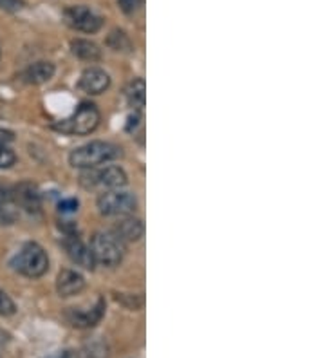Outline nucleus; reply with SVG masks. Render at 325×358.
<instances>
[{"mask_svg":"<svg viewBox=\"0 0 325 358\" xmlns=\"http://www.w3.org/2000/svg\"><path fill=\"white\" fill-rule=\"evenodd\" d=\"M17 206H22L27 212H38L40 210V194L35 187L31 185H22L13 196Z\"/></svg>","mask_w":325,"mask_h":358,"instance_id":"obj_14","label":"nucleus"},{"mask_svg":"<svg viewBox=\"0 0 325 358\" xmlns=\"http://www.w3.org/2000/svg\"><path fill=\"white\" fill-rule=\"evenodd\" d=\"M114 236L122 241L123 245L125 243H136L143 237L145 234V224L141 219L138 217H123L120 223H116L113 230Z\"/></svg>","mask_w":325,"mask_h":358,"instance_id":"obj_11","label":"nucleus"},{"mask_svg":"<svg viewBox=\"0 0 325 358\" xmlns=\"http://www.w3.org/2000/svg\"><path fill=\"white\" fill-rule=\"evenodd\" d=\"M15 313H17L15 302L11 301V297H9L4 289H0V317H11Z\"/></svg>","mask_w":325,"mask_h":358,"instance_id":"obj_20","label":"nucleus"},{"mask_svg":"<svg viewBox=\"0 0 325 358\" xmlns=\"http://www.w3.org/2000/svg\"><path fill=\"white\" fill-rule=\"evenodd\" d=\"M125 96L130 107H134V109H143L145 100H147V87H145L143 80H132V82L129 83V87H127Z\"/></svg>","mask_w":325,"mask_h":358,"instance_id":"obj_16","label":"nucleus"},{"mask_svg":"<svg viewBox=\"0 0 325 358\" xmlns=\"http://www.w3.org/2000/svg\"><path fill=\"white\" fill-rule=\"evenodd\" d=\"M18 217V206L6 188L0 187V224H11Z\"/></svg>","mask_w":325,"mask_h":358,"instance_id":"obj_15","label":"nucleus"},{"mask_svg":"<svg viewBox=\"0 0 325 358\" xmlns=\"http://www.w3.org/2000/svg\"><path fill=\"white\" fill-rule=\"evenodd\" d=\"M15 140V134L8 129L0 127V143H9V141Z\"/></svg>","mask_w":325,"mask_h":358,"instance_id":"obj_25","label":"nucleus"},{"mask_svg":"<svg viewBox=\"0 0 325 358\" xmlns=\"http://www.w3.org/2000/svg\"><path fill=\"white\" fill-rule=\"evenodd\" d=\"M24 8V0H0V9L6 11H18Z\"/></svg>","mask_w":325,"mask_h":358,"instance_id":"obj_24","label":"nucleus"},{"mask_svg":"<svg viewBox=\"0 0 325 358\" xmlns=\"http://www.w3.org/2000/svg\"><path fill=\"white\" fill-rule=\"evenodd\" d=\"M78 199L76 197H69V199H62L58 203V210H60L62 214H74V212H78Z\"/></svg>","mask_w":325,"mask_h":358,"instance_id":"obj_22","label":"nucleus"},{"mask_svg":"<svg viewBox=\"0 0 325 358\" xmlns=\"http://www.w3.org/2000/svg\"><path fill=\"white\" fill-rule=\"evenodd\" d=\"M107 357H108L107 344L101 341H92L83 348L78 358H107Z\"/></svg>","mask_w":325,"mask_h":358,"instance_id":"obj_18","label":"nucleus"},{"mask_svg":"<svg viewBox=\"0 0 325 358\" xmlns=\"http://www.w3.org/2000/svg\"><path fill=\"white\" fill-rule=\"evenodd\" d=\"M45 358H76V355L71 353V351H57V353L49 355Z\"/></svg>","mask_w":325,"mask_h":358,"instance_id":"obj_26","label":"nucleus"},{"mask_svg":"<svg viewBox=\"0 0 325 358\" xmlns=\"http://www.w3.org/2000/svg\"><path fill=\"white\" fill-rule=\"evenodd\" d=\"M91 252L96 264L114 268L123 261L125 245L113 231H96L91 241Z\"/></svg>","mask_w":325,"mask_h":358,"instance_id":"obj_3","label":"nucleus"},{"mask_svg":"<svg viewBox=\"0 0 325 358\" xmlns=\"http://www.w3.org/2000/svg\"><path fill=\"white\" fill-rule=\"evenodd\" d=\"M103 315L105 301L100 297L89 308H71V310L65 313V319H67V322H69L73 328L89 329L100 322V320L103 319Z\"/></svg>","mask_w":325,"mask_h":358,"instance_id":"obj_8","label":"nucleus"},{"mask_svg":"<svg viewBox=\"0 0 325 358\" xmlns=\"http://www.w3.org/2000/svg\"><path fill=\"white\" fill-rule=\"evenodd\" d=\"M85 172L82 174V185L87 188H105V190H120L129 183L127 172L123 171L122 166H103L98 171Z\"/></svg>","mask_w":325,"mask_h":358,"instance_id":"obj_5","label":"nucleus"},{"mask_svg":"<svg viewBox=\"0 0 325 358\" xmlns=\"http://www.w3.org/2000/svg\"><path fill=\"white\" fill-rule=\"evenodd\" d=\"M85 288V279L82 273L74 270H62L60 275L57 279V292L60 293V297H74L78 295L82 289Z\"/></svg>","mask_w":325,"mask_h":358,"instance_id":"obj_12","label":"nucleus"},{"mask_svg":"<svg viewBox=\"0 0 325 358\" xmlns=\"http://www.w3.org/2000/svg\"><path fill=\"white\" fill-rule=\"evenodd\" d=\"M108 45H110L114 51H130V48H132L129 36H127L123 31H113L110 36H108Z\"/></svg>","mask_w":325,"mask_h":358,"instance_id":"obj_19","label":"nucleus"},{"mask_svg":"<svg viewBox=\"0 0 325 358\" xmlns=\"http://www.w3.org/2000/svg\"><path fill=\"white\" fill-rule=\"evenodd\" d=\"M15 162H17V156L13 150L6 143H0V169H9L11 165H15Z\"/></svg>","mask_w":325,"mask_h":358,"instance_id":"obj_21","label":"nucleus"},{"mask_svg":"<svg viewBox=\"0 0 325 358\" xmlns=\"http://www.w3.org/2000/svg\"><path fill=\"white\" fill-rule=\"evenodd\" d=\"M55 64L51 62H35L22 73V80L31 85H42L55 76Z\"/></svg>","mask_w":325,"mask_h":358,"instance_id":"obj_13","label":"nucleus"},{"mask_svg":"<svg viewBox=\"0 0 325 358\" xmlns=\"http://www.w3.org/2000/svg\"><path fill=\"white\" fill-rule=\"evenodd\" d=\"M138 208L134 194L123 190H107L98 197V210L103 215H130Z\"/></svg>","mask_w":325,"mask_h":358,"instance_id":"obj_6","label":"nucleus"},{"mask_svg":"<svg viewBox=\"0 0 325 358\" xmlns=\"http://www.w3.org/2000/svg\"><path fill=\"white\" fill-rule=\"evenodd\" d=\"M110 85V76L100 67H89L82 73L78 82V87L85 94H101Z\"/></svg>","mask_w":325,"mask_h":358,"instance_id":"obj_10","label":"nucleus"},{"mask_svg":"<svg viewBox=\"0 0 325 358\" xmlns=\"http://www.w3.org/2000/svg\"><path fill=\"white\" fill-rule=\"evenodd\" d=\"M11 268L20 275L38 279L49 270V257L45 250L36 243H26L11 259Z\"/></svg>","mask_w":325,"mask_h":358,"instance_id":"obj_2","label":"nucleus"},{"mask_svg":"<svg viewBox=\"0 0 325 358\" xmlns=\"http://www.w3.org/2000/svg\"><path fill=\"white\" fill-rule=\"evenodd\" d=\"M141 2H143V0H117V4H120V8H122L125 13H134L136 9L141 6Z\"/></svg>","mask_w":325,"mask_h":358,"instance_id":"obj_23","label":"nucleus"},{"mask_svg":"<svg viewBox=\"0 0 325 358\" xmlns=\"http://www.w3.org/2000/svg\"><path fill=\"white\" fill-rule=\"evenodd\" d=\"M100 125V110L94 103H82L69 118L55 123V129L64 134L85 136L91 134Z\"/></svg>","mask_w":325,"mask_h":358,"instance_id":"obj_4","label":"nucleus"},{"mask_svg":"<svg viewBox=\"0 0 325 358\" xmlns=\"http://www.w3.org/2000/svg\"><path fill=\"white\" fill-rule=\"evenodd\" d=\"M64 248L74 264H78V266L85 268V270H94L96 262H94V257H92L91 246H87L85 243L80 239L76 231L65 236Z\"/></svg>","mask_w":325,"mask_h":358,"instance_id":"obj_9","label":"nucleus"},{"mask_svg":"<svg viewBox=\"0 0 325 358\" xmlns=\"http://www.w3.org/2000/svg\"><path fill=\"white\" fill-rule=\"evenodd\" d=\"M76 358H78V355H76Z\"/></svg>","mask_w":325,"mask_h":358,"instance_id":"obj_27","label":"nucleus"},{"mask_svg":"<svg viewBox=\"0 0 325 358\" xmlns=\"http://www.w3.org/2000/svg\"><path fill=\"white\" fill-rule=\"evenodd\" d=\"M120 156H122V149L116 145L108 141H91L74 149L69 156V163L74 169L89 171V169H96L103 163L117 159Z\"/></svg>","mask_w":325,"mask_h":358,"instance_id":"obj_1","label":"nucleus"},{"mask_svg":"<svg viewBox=\"0 0 325 358\" xmlns=\"http://www.w3.org/2000/svg\"><path fill=\"white\" fill-rule=\"evenodd\" d=\"M64 17L65 22L69 24L73 29L82 31V33H96L103 26V18L87 6H71V8L65 9Z\"/></svg>","mask_w":325,"mask_h":358,"instance_id":"obj_7","label":"nucleus"},{"mask_svg":"<svg viewBox=\"0 0 325 358\" xmlns=\"http://www.w3.org/2000/svg\"><path fill=\"white\" fill-rule=\"evenodd\" d=\"M71 49L78 58L87 62H96L101 58V49L91 42V40H73V44H71Z\"/></svg>","mask_w":325,"mask_h":358,"instance_id":"obj_17","label":"nucleus"}]
</instances>
